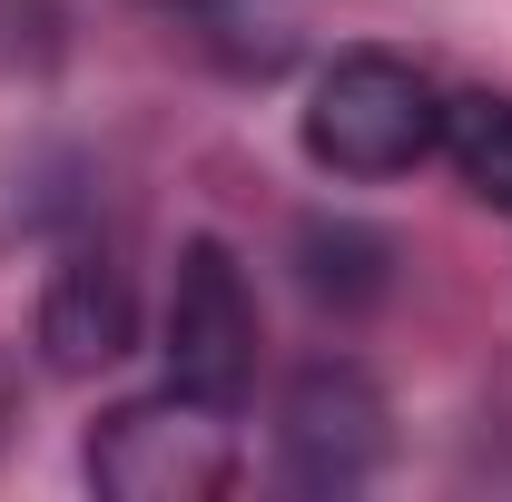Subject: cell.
I'll return each mask as SVG.
<instances>
[{"label":"cell","instance_id":"6da1fadb","mask_svg":"<svg viewBox=\"0 0 512 502\" xmlns=\"http://www.w3.org/2000/svg\"><path fill=\"white\" fill-rule=\"evenodd\" d=\"M444 148V89L394 50H345L306 89V158L325 178H404Z\"/></svg>","mask_w":512,"mask_h":502},{"label":"cell","instance_id":"7a4b0ae2","mask_svg":"<svg viewBox=\"0 0 512 502\" xmlns=\"http://www.w3.org/2000/svg\"><path fill=\"white\" fill-rule=\"evenodd\" d=\"M89 483L109 502H217L237 483V434L217 404L197 394H138V404H109L99 434H89Z\"/></svg>","mask_w":512,"mask_h":502},{"label":"cell","instance_id":"3957f363","mask_svg":"<svg viewBox=\"0 0 512 502\" xmlns=\"http://www.w3.org/2000/svg\"><path fill=\"white\" fill-rule=\"evenodd\" d=\"M168 384L197 394V404H217V414H237L256 384V296H247V266L237 247H217V237H188L178 247V276H168Z\"/></svg>","mask_w":512,"mask_h":502},{"label":"cell","instance_id":"277c9868","mask_svg":"<svg viewBox=\"0 0 512 502\" xmlns=\"http://www.w3.org/2000/svg\"><path fill=\"white\" fill-rule=\"evenodd\" d=\"M276 463L286 483L306 493H355L365 473L384 463V394L365 365H306L286 384V414H276Z\"/></svg>","mask_w":512,"mask_h":502},{"label":"cell","instance_id":"5b68a950","mask_svg":"<svg viewBox=\"0 0 512 502\" xmlns=\"http://www.w3.org/2000/svg\"><path fill=\"white\" fill-rule=\"evenodd\" d=\"M128 276L109 256H69L60 276H50V306H40V345H50V365L69 375H89V365H109L128 355Z\"/></svg>","mask_w":512,"mask_h":502},{"label":"cell","instance_id":"8992f818","mask_svg":"<svg viewBox=\"0 0 512 502\" xmlns=\"http://www.w3.org/2000/svg\"><path fill=\"white\" fill-rule=\"evenodd\" d=\"M444 158L463 168V188L512 207V99L503 89H473V99H444Z\"/></svg>","mask_w":512,"mask_h":502},{"label":"cell","instance_id":"52a82bcc","mask_svg":"<svg viewBox=\"0 0 512 502\" xmlns=\"http://www.w3.org/2000/svg\"><path fill=\"white\" fill-rule=\"evenodd\" d=\"M384 237H365V227H306V286H316V296H345V306H355V296H375L384 286Z\"/></svg>","mask_w":512,"mask_h":502}]
</instances>
